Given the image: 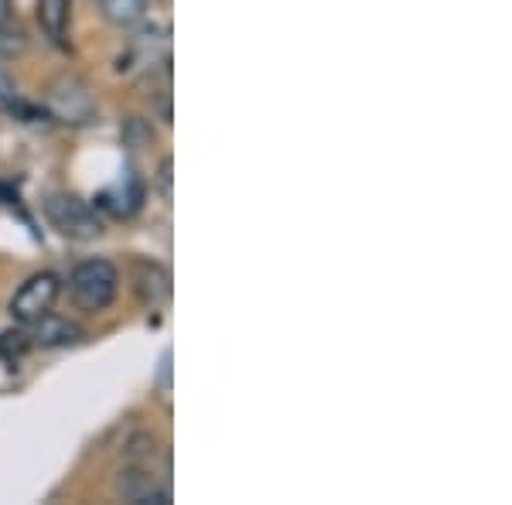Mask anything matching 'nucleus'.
I'll return each mask as SVG.
<instances>
[{"label": "nucleus", "mask_w": 512, "mask_h": 505, "mask_svg": "<svg viewBox=\"0 0 512 505\" xmlns=\"http://www.w3.org/2000/svg\"><path fill=\"white\" fill-rule=\"evenodd\" d=\"M14 18V0H0V28Z\"/></svg>", "instance_id": "obj_13"}, {"label": "nucleus", "mask_w": 512, "mask_h": 505, "mask_svg": "<svg viewBox=\"0 0 512 505\" xmlns=\"http://www.w3.org/2000/svg\"><path fill=\"white\" fill-rule=\"evenodd\" d=\"M69 294L79 311H106L120 294V270L110 260H82L69 277Z\"/></svg>", "instance_id": "obj_1"}, {"label": "nucleus", "mask_w": 512, "mask_h": 505, "mask_svg": "<svg viewBox=\"0 0 512 505\" xmlns=\"http://www.w3.org/2000/svg\"><path fill=\"white\" fill-rule=\"evenodd\" d=\"M45 106L59 123H76V127H79V123H89V120H93V113H96V99H93L89 82L72 76V72H65V76L48 82Z\"/></svg>", "instance_id": "obj_2"}, {"label": "nucleus", "mask_w": 512, "mask_h": 505, "mask_svg": "<svg viewBox=\"0 0 512 505\" xmlns=\"http://www.w3.org/2000/svg\"><path fill=\"white\" fill-rule=\"evenodd\" d=\"M72 18V0H38V28L45 31L55 45H65Z\"/></svg>", "instance_id": "obj_8"}, {"label": "nucleus", "mask_w": 512, "mask_h": 505, "mask_svg": "<svg viewBox=\"0 0 512 505\" xmlns=\"http://www.w3.org/2000/svg\"><path fill=\"white\" fill-rule=\"evenodd\" d=\"M31 345H41V349H69V345L82 342V328L69 318H55L52 311L41 314L38 321H31Z\"/></svg>", "instance_id": "obj_6"}, {"label": "nucleus", "mask_w": 512, "mask_h": 505, "mask_svg": "<svg viewBox=\"0 0 512 505\" xmlns=\"http://www.w3.org/2000/svg\"><path fill=\"white\" fill-rule=\"evenodd\" d=\"M103 18L120 28H130L144 18V0H103Z\"/></svg>", "instance_id": "obj_9"}, {"label": "nucleus", "mask_w": 512, "mask_h": 505, "mask_svg": "<svg viewBox=\"0 0 512 505\" xmlns=\"http://www.w3.org/2000/svg\"><path fill=\"white\" fill-rule=\"evenodd\" d=\"M28 345H31V338H28V335H21V331H18V335L11 331V335L0 338V349H4L7 355H14V359H18V355H21L24 349H28Z\"/></svg>", "instance_id": "obj_10"}, {"label": "nucleus", "mask_w": 512, "mask_h": 505, "mask_svg": "<svg viewBox=\"0 0 512 505\" xmlns=\"http://www.w3.org/2000/svg\"><path fill=\"white\" fill-rule=\"evenodd\" d=\"M14 93H18V89H14L11 76H4V72H0V113L14 106Z\"/></svg>", "instance_id": "obj_11"}, {"label": "nucleus", "mask_w": 512, "mask_h": 505, "mask_svg": "<svg viewBox=\"0 0 512 505\" xmlns=\"http://www.w3.org/2000/svg\"><path fill=\"white\" fill-rule=\"evenodd\" d=\"M158 188L164 198H171V161H161V171H158Z\"/></svg>", "instance_id": "obj_12"}, {"label": "nucleus", "mask_w": 512, "mask_h": 505, "mask_svg": "<svg viewBox=\"0 0 512 505\" xmlns=\"http://www.w3.org/2000/svg\"><path fill=\"white\" fill-rule=\"evenodd\" d=\"M117 495L123 502H134V505H168V485H161L154 478V471L147 468H127L120 471L117 478Z\"/></svg>", "instance_id": "obj_5"}, {"label": "nucleus", "mask_w": 512, "mask_h": 505, "mask_svg": "<svg viewBox=\"0 0 512 505\" xmlns=\"http://www.w3.org/2000/svg\"><path fill=\"white\" fill-rule=\"evenodd\" d=\"M48 222L69 239H96L103 236V222L89 209L86 202H79L76 195H52L45 202Z\"/></svg>", "instance_id": "obj_3"}, {"label": "nucleus", "mask_w": 512, "mask_h": 505, "mask_svg": "<svg viewBox=\"0 0 512 505\" xmlns=\"http://www.w3.org/2000/svg\"><path fill=\"white\" fill-rule=\"evenodd\" d=\"M59 294H62V280L55 277L52 270H41L35 277L24 280L18 287V294L11 297V314L21 325H31V321H38L41 314H48L55 308Z\"/></svg>", "instance_id": "obj_4"}, {"label": "nucleus", "mask_w": 512, "mask_h": 505, "mask_svg": "<svg viewBox=\"0 0 512 505\" xmlns=\"http://www.w3.org/2000/svg\"><path fill=\"white\" fill-rule=\"evenodd\" d=\"M137 294H140V301L151 304V308L168 304V297H171L168 270L158 267V263H137Z\"/></svg>", "instance_id": "obj_7"}]
</instances>
